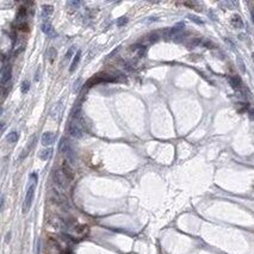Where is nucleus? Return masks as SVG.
Segmentation results:
<instances>
[{
	"label": "nucleus",
	"instance_id": "obj_2",
	"mask_svg": "<svg viewBox=\"0 0 254 254\" xmlns=\"http://www.w3.org/2000/svg\"><path fill=\"white\" fill-rule=\"evenodd\" d=\"M68 132L72 136H74V137H76V138L82 137V135H84V129H82L81 124L78 122V118H75L74 121H72V122L68 124Z\"/></svg>",
	"mask_w": 254,
	"mask_h": 254
},
{
	"label": "nucleus",
	"instance_id": "obj_8",
	"mask_svg": "<svg viewBox=\"0 0 254 254\" xmlns=\"http://www.w3.org/2000/svg\"><path fill=\"white\" fill-rule=\"evenodd\" d=\"M80 57H81V50H78V53H76L75 56H74V60H73V62H72V64H70V68H69V70H70L72 73L76 69V66L79 64Z\"/></svg>",
	"mask_w": 254,
	"mask_h": 254
},
{
	"label": "nucleus",
	"instance_id": "obj_18",
	"mask_svg": "<svg viewBox=\"0 0 254 254\" xmlns=\"http://www.w3.org/2000/svg\"><path fill=\"white\" fill-rule=\"evenodd\" d=\"M68 5H73V6H75V7H78V6L80 5V3H78V1H74V3H68Z\"/></svg>",
	"mask_w": 254,
	"mask_h": 254
},
{
	"label": "nucleus",
	"instance_id": "obj_13",
	"mask_svg": "<svg viewBox=\"0 0 254 254\" xmlns=\"http://www.w3.org/2000/svg\"><path fill=\"white\" fill-rule=\"evenodd\" d=\"M29 88H30V82L28 81V80H24V81L22 82V93H23V94L28 93Z\"/></svg>",
	"mask_w": 254,
	"mask_h": 254
},
{
	"label": "nucleus",
	"instance_id": "obj_6",
	"mask_svg": "<svg viewBox=\"0 0 254 254\" xmlns=\"http://www.w3.org/2000/svg\"><path fill=\"white\" fill-rule=\"evenodd\" d=\"M53 10H54V7H53L51 5H44L42 7V13H41L42 18L43 19H49V17L53 13Z\"/></svg>",
	"mask_w": 254,
	"mask_h": 254
},
{
	"label": "nucleus",
	"instance_id": "obj_7",
	"mask_svg": "<svg viewBox=\"0 0 254 254\" xmlns=\"http://www.w3.org/2000/svg\"><path fill=\"white\" fill-rule=\"evenodd\" d=\"M228 80H229V82H230L233 88L239 90L240 87H241V79H240L239 76H236V75L235 76H230Z\"/></svg>",
	"mask_w": 254,
	"mask_h": 254
},
{
	"label": "nucleus",
	"instance_id": "obj_9",
	"mask_svg": "<svg viewBox=\"0 0 254 254\" xmlns=\"http://www.w3.org/2000/svg\"><path fill=\"white\" fill-rule=\"evenodd\" d=\"M231 24L235 26L236 29H240V28H242V26H243V22H242L241 17H240L239 15H235V16L231 17Z\"/></svg>",
	"mask_w": 254,
	"mask_h": 254
},
{
	"label": "nucleus",
	"instance_id": "obj_1",
	"mask_svg": "<svg viewBox=\"0 0 254 254\" xmlns=\"http://www.w3.org/2000/svg\"><path fill=\"white\" fill-rule=\"evenodd\" d=\"M30 178H31V183H30V186H29L28 193H26L25 203H24V211H25V212L30 209V205H31L32 198H33V192H35V186H36V180H37V176H36V173H32Z\"/></svg>",
	"mask_w": 254,
	"mask_h": 254
},
{
	"label": "nucleus",
	"instance_id": "obj_12",
	"mask_svg": "<svg viewBox=\"0 0 254 254\" xmlns=\"http://www.w3.org/2000/svg\"><path fill=\"white\" fill-rule=\"evenodd\" d=\"M51 152H53L51 148H48V149H45V150H42L41 154H39V158H41L42 160H47V159L50 156V153H51Z\"/></svg>",
	"mask_w": 254,
	"mask_h": 254
},
{
	"label": "nucleus",
	"instance_id": "obj_11",
	"mask_svg": "<svg viewBox=\"0 0 254 254\" xmlns=\"http://www.w3.org/2000/svg\"><path fill=\"white\" fill-rule=\"evenodd\" d=\"M56 54H57V53H56L55 48H53V47H51V48L48 49V51H47V56H48V59H49L50 62L54 61V59L56 57Z\"/></svg>",
	"mask_w": 254,
	"mask_h": 254
},
{
	"label": "nucleus",
	"instance_id": "obj_19",
	"mask_svg": "<svg viewBox=\"0 0 254 254\" xmlns=\"http://www.w3.org/2000/svg\"><path fill=\"white\" fill-rule=\"evenodd\" d=\"M252 57H253V61H254V53H253V54H252Z\"/></svg>",
	"mask_w": 254,
	"mask_h": 254
},
{
	"label": "nucleus",
	"instance_id": "obj_17",
	"mask_svg": "<svg viewBox=\"0 0 254 254\" xmlns=\"http://www.w3.org/2000/svg\"><path fill=\"white\" fill-rule=\"evenodd\" d=\"M73 51H74V47H70L69 48V50L67 51V54H66V59L68 60V59H70V55L73 54Z\"/></svg>",
	"mask_w": 254,
	"mask_h": 254
},
{
	"label": "nucleus",
	"instance_id": "obj_16",
	"mask_svg": "<svg viewBox=\"0 0 254 254\" xmlns=\"http://www.w3.org/2000/svg\"><path fill=\"white\" fill-rule=\"evenodd\" d=\"M237 63H239V66H240V69H241V72H246L245 63L242 62V59H241V57H237Z\"/></svg>",
	"mask_w": 254,
	"mask_h": 254
},
{
	"label": "nucleus",
	"instance_id": "obj_14",
	"mask_svg": "<svg viewBox=\"0 0 254 254\" xmlns=\"http://www.w3.org/2000/svg\"><path fill=\"white\" fill-rule=\"evenodd\" d=\"M189 18L191 19L192 22H195V23H197V24H203V21H200V19H199L198 17L193 16V15H189Z\"/></svg>",
	"mask_w": 254,
	"mask_h": 254
},
{
	"label": "nucleus",
	"instance_id": "obj_4",
	"mask_svg": "<svg viewBox=\"0 0 254 254\" xmlns=\"http://www.w3.org/2000/svg\"><path fill=\"white\" fill-rule=\"evenodd\" d=\"M11 80V67L4 66L1 69V85L5 86Z\"/></svg>",
	"mask_w": 254,
	"mask_h": 254
},
{
	"label": "nucleus",
	"instance_id": "obj_5",
	"mask_svg": "<svg viewBox=\"0 0 254 254\" xmlns=\"http://www.w3.org/2000/svg\"><path fill=\"white\" fill-rule=\"evenodd\" d=\"M54 138L55 137H54V134L53 132H44L41 142H42L43 146H50V144H53V142H54Z\"/></svg>",
	"mask_w": 254,
	"mask_h": 254
},
{
	"label": "nucleus",
	"instance_id": "obj_15",
	"mask_svg": "<svg viewBox=\"0 0 254 254\" xmlns=\"http://www.w3.org/2000/svg\"><path fill=\"white\" fill-rule=\"evenodd\" d=\"M126 23H128V18H126V17L119 18L118 21H117V25H118V26H122V25H124V24H126Z\"/></svg>",
	"mask_w": 254,
	"mask_h": 254
},
{
	"label": "nucleus",
	"instance_id": "obj_10",
	"mask_svg": "<svg viewBox=\"0 0 254 254\" xmlns=\"http://www.w3.org/2000/svg\"><path fill=\"white\" fill-rule=\"evenodd\" d=\"M18 138H19V135H18L17 131H12L7 135V141L10 143H16L18 141Z\"/></svg>",
	"mask_w": 254,
	"mask_h": 254
},
{
	"label": "nucleus",
	"instance_id": "obj_3",
	"mask_svg": "<svg viewBox=\"0 0 254 254\" xmlns=\"http://www.w3.org/2000/svg\"><path fill=\"white\" fill-rule=\"evenodd\" d=\"M41 28H42V31L45 33L47 36H49V37H54L55 36V31H54V29H53L49 19H43V22L41 24Z\"/></svg>",
	"mask_w": 254,
	"mask_h": 254
}]
</instances>
